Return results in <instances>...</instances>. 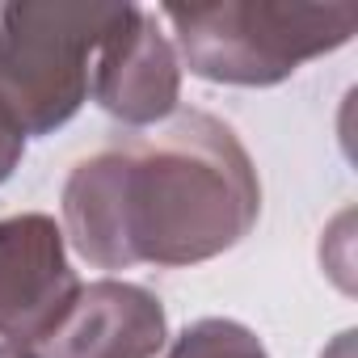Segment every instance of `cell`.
Instances as JSON below:
<instances>
[{"mask_svg":"<svg viewBox=\"0 0 358 358\" xmlns=\"http://www.w3.org/2000/svg\"><path fill=\"white\" fill-rule=\"evenodd\" d=\"M59 211L68 245L93 270H186L224 257L257 228L262 182L224 118L182 110L76 160Z\"/></svg>","mask_w":358,"mask_h":358,"instance_id":"1","label":"cell"},{"mask_svg":"<svg viewBox=\"0 0 358 358\" xmlns=\"http://www.w3.org/2000/svg\"><path fill=\"white\" fill-rule=\"evenodd\" d=\"M156 17L173 26L169 43L190 76L236 89L282 85L308 59L345 47L358 30L354 5H299V0L164 5Z\"/></svg>","mask_w":358,"mask_h":358,"instance_id":"2","label":"cell"},{"mask_svg":"<svg viewBox=\"0 0 358 358\" xmlns=\"http://www.w3.org/2000/svg\"><path fill=\"white\" fill-rule=\"evenodd\" d=\"M135 5L22 0L0 9V114L26 139L55 135L89 101L97 47Z\"/></svg>","mask_w":358,"mask_h":358,"instance_id":"3","label":"cell"},{"mask_svg":"<svg viewBox=\"0 0 358 358\" xmlns=\"http://www.w3.org/2000/svg\"><path fill=\"white\" fill-rule=\"evenodd\" d=\"M68 262V236L55 215L22 211L0 220V337L5 345H43L80 295Z\"/></svg>","mask_w":358,"mask_h":358,"instance_id":"4","label":"cell"},{"mask_svg":"<svg viewBox=\"0 0 358 358\" xmlns=\"http://www.w3.org/2000/svg\"><path fill=\"white\" fill-rule=\"evenodd\" d=\"M89 97L122 127H160L177 114L182 64L156 13L135 5L127 22L97 47Z\"/></svg>","mask_w":358,"mask_h":358,"instance_id":"5","label":"cell"},{"mask_svg":"<svg viewBox=\"0 0 358 358\" xmlns=\"http://www.w3.org/2000/svg\"><path fill=\"white\" fill-rule=\"evenodd\" d=\"M169 345V312L156 291L127 278L80 287L38 358H156Z\"/></svg>","mask_w":358,"mask_h":358,"instance_id":"6","label":"cell"},{"mask_svg":"<svg viewBox=\"0 0 358 358\" xmlns=\"http://www.w3.org/2000/svg\"><path fill=\"white\" fill-rule=\"evenodd\" d=\"M164 358H270V350L249 324L232 316H203L173 337Z\"/></svg>","mask_w":358,"mask_h":358,"instance_id":"7","label":"cell"},{"mask_svg":"<svg viewBox=\"0 0 358 358\" xmlns=\"http://www.w3.org/2000/svg\"><path fill=\"white\" fill-rule=\"evenodd\" d=\"M26 135L5 118V114H0V186H5L9 182V177L22 169V156H26Z\"/></svg>","mask_w":358,"mask_h":358,"instance_id":"8","label":"cell"},{"mask_svg":"<svg viewBox=\"0 0 358 358\" xmlns=\"http://www.w3.org/2000/svg\"><path fill=\"white\" fill-rule=\"evenodd\" d=\"M0 358H38L34 350H22V345H5L0 341Z\"/></svg>","mask_w":358,"mask_h":358,"instance_id":"9","label":"cell"}]
</instances>
